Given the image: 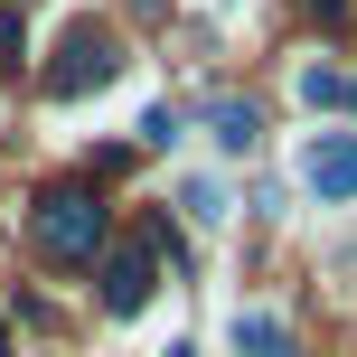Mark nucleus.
<instances>
[{"instance_id": "obj_1", "label": "nucleus", "mask_w": 357, "mask_h": 357, "mask_svg": "<svg viewBox=\"0 0 357 357\" xmlns=\"http://www.w3.org/2000/svg\"><path fill=\"white\" fill-rule=\"evenodd\" d=\"M113 75H123V38L104 29V19H75L66 38H56V56H47V75L38 85L56 94V104H85V94H104Z\"/></svg>"}, {"instance_id": "obj_2", "label": "nucleus", "mask_w": 357, "mask_h": 357, "mask_svg": "<svg viewBox=\"0 0 357 357\" xmlns=\"http://www.w3.org/2000/svg\"><path fill=\"white\" fill-rule=\"evenodd\" d=\"M29 226H38V254H47V264H94V254H104V207H94V188H47L29 207Z\"/></svg>"}, {"instance_id": "obj_3", "label": "nucleus", "mask_w": 357, "mask_h": 357, "mask_svg": "<svg viewBox=\"0 0 357 357\" xmlns=\"http://www.w3.org/2000/svg\"><path fill=\"white\" fill-rule=\"evenodd\" d=\"M301 188L320 197V207L357 197V132H348V123H329V132H310V142H301Z\"/></svg>"}, {"instance_id": "obj_4", "label": "nucleus", "mask_w": 357, "mask_h": 357, "mask_svg": "<svg viewBox=\"0 0 357 357\" xmlns=\"http://www.w3.org/2000/svg\"><path fill=\"white\" fill-rule=\"evenodd\" d=\"M151 282H160V273H151V245H104V310L113 320H132V310L151 301Z\"/></svg>"}, {"instance_id": "obj_5", "label": "nucleus", "mask_w": 357, "mask_h": 357, "mask_svg": "<svg viewBox=\"0 0 357 357\" xmlns=\"http://www.w3.org/2000/svg\"><path fill=\"white\" fill-rule=\"evenodd\" d=\"M301 104H310V113H357V66L310 56V66H301Z\"/></svg>"}, {"instance_id": "obj_6", "label": "nucleus", "mask_w": 357, "mask_h": 357, "mask_svg": "<svg viewBox=\"0 0 357 357\" xmlns=\"http://www.w3.org/2000/svg\"><path fill=\"white\" fill-rule=\"evenodd\" d=\"M207 142L216 151H254V142H264V113H254L245 94H216V104H207Z\"/></svg>"}, {"instance_id": "obj_7", "label": "nucleus", "mask_w": 357, "mask_h": 357, "mask_svg": "<svg viewBox=\"0 0 357 357\" xmlns=\"http://www.w3.org/2000/svg\"><path fill=\"white\" fill-rule=\"evenodd\" d=\"M226 339H235V357H291V329L273 320V310H235Z\"/></svg>"}, {"instance_id": "obj_8", "label": "nucleus", "mask_w": 357, "mask_h": 357, "mask_svg": "<svg viewBox=\"0 0 357 357\" xmlns=\"http://www.w3.org/2000/svg\"><path fill=\"white\" fill-rule=\"evenodd\" d=\"M178 207H188V226H216V216H226V188H216V178H188Z\"/></svg>"}, {"instance_id": "obj_9", "label": "nucleus", "mask_w": 357, "mask_h": 357, "mask_svg": "<svg viewBox=\"0 0 357 357\" xmlns=\"http://www.w3.org/2000/svg\"><path fill=\"white\" fill-rule=\"evenodd\" d=\"M0 56H10V66L29 56V19H19V10H0Z\"/></svg>"}, {"instance_id": "obj_10", "label": "nucleus", "mask_w": 357, "mask_h": 357, "mask_svg": "<svg viewBox=\"0 0 357 357\" xmlns=\"http://www.w3.org/2000/svg\"><path fill=\"white\" fill-rule=\"evenodd\" d=\"M310 19H348V0H310Z\"/></svg>"}, {"instance_id": "obj_11", "label": "nucleus", "mask_w": 357, "mask_h": 357, "mask_svg": "<svg viewBox=\"0 0 357 357\" xmlns=\"http://www.w3.org/2000/svg\"><path fill=\"white\" fill-rule=\"evenodd\" d=\"M0 357H10V329H0Z\"/></svg>"}, {"instance_id": "obj_12", "label": "nucleus", "mask_w": 357, "mask_h": 357, "mask_svg": "<svg viewBox=\"0 0 357 357\" xmlns=\"http://www.w3.org/2000/svg\"><path fill=\"white\" fill-rule=\"evenodd\" d=\"M169 357H197V348H169Z\"/></svg>"}]
</instances>
